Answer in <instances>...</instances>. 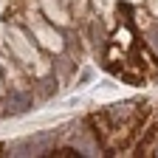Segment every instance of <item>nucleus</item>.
<instances>
[{"instance_id":"obj_1","label":"nucleus","mask_w":158,"mask_h":158,"mask_svg":"<svg viewBox=\"0 0 158 158\" xmlns=\"http://www.w3.org/2000/svg\"><path fill=\"white\" fill-rule=\"evenodd\" d=\"M28 105H31V99H28L26 93H14V96H11V102H9V107H6V110H9V113H23V110H26Z\"/></svg>"},{"instance_id":"obj_2","label":"nucleus","mask_w":158,"mask_h":158,"mask_svg":"<svg viewBox=\"0 0 158 158\" xmlns=\"http://www.w3.org/2000/svg\"><path fill=\"white\" fill-rule=\"evenodd\" d=\"M158 130V127H155ZM155 138H158V133H155ZM147 150V155H158V144L155 141H147V144H141V152Z\"/></svg>"}]
</instances>
